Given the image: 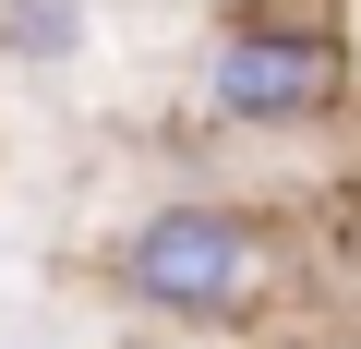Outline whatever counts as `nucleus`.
<instances>
[{
    "label": "nucleus",
    "mask_w": 361,
    "mask_h": 349,
    "mask_svg": "<svg viewBox=\"0 0 361 349\" xmlns=\"http://www.w3.org/2000/svg\"><path fill=\"white\" fill-rule=\"evenodd\" d=\"M253 349H325V337H253Z\"/></svg>",
    "instance_id": "5"
},
{
    "label": "nucleus",
    "mask_w": 361,
    "mask_h": 349,
    "mask_svg": "<svg viewBox=\"0 0 361 349\" xmlns=\"http://www.w3.org/2000/svg\"><path fill=\"white\" fill-rule=\"evenodd\" d=\"M97 49V0H0V61L13 73H61Z\"/></svg>",
    "instance_id": "3"
},
{
    "label": "nucleus",
    "mask_w": 361,
    "mask_h": 349,
    "mask_svg": "<svg viewBox=\"0 0 361 349\" xmlns=\"http://www.w3.org/2000/svg\"><path fill=\"white\" fill-rule=\"evenodd\" d=\"M217 25H241V13H349V0H205Z\"/></svg>",
    "instance_id": "4"
},
{
    "label": "nucleus",
    "mask_w": 361,
    "mask_h": 349,
    "mask_svg": "<svg viewBox=\"0 0 361 349\" xmlns=\"http://www.w3.org/2000/svg\"><path fill=\"white\" fill-rule=\"evenodd\" d=\"M109 301L145 325H180V337H265L289 301V229L205 181L145 193L109 229Z\"/></svg>",
    "instance_id": "1"
},
{
    "label": "nucleus",
    "mask_w": 361,
    "mask_h": 349,
    "mask_svg": "<svg viewBox=\"0 0 361 349\" xmlns=\"http://www.w3.org/2000/svg\"><path fill=\"white\" fill-rule=\"evenodd\" d=\"M193 109L217 133H241V145L361 121V37H349V13H241V25H205Z\"/></svg>",
    "instance_id": "2"
}]
</instances>
